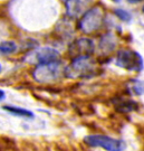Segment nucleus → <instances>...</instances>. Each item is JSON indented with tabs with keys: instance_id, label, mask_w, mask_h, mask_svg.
Instances as JSON below:
<instances>
[{
	"instance_id": "obj_11",
	"label": "nucleus",
	"mask_w": 144,
	"mask_h": 151,
	"mask_svg": "<svg viewBox=\"0 0 144 151\" xmlns=\"http://www.w3.org/2000/svg\"><path fill=\"white\" fill-rule=\"evenodd\" d=\"M4 110L8 111L9 113L14 115H18L21 118H34V113L29 110H26L24 108H18V106H12V105H5Z\"/></svg>"
},
{
	"instance_id": "obj_14",
	"label": "nucleus",
	"mask_w": 144,
	"mask_h": 151,
	"mask_svg": "<svg viewBox=\"0 0 144 151\" xmlns=\"http://www.w3.org/2000/svg\"><path fill=\"white\" fill-rule=\"evenodd\" d=\"M115 15H116L121 20H123V22H130L131 18H132V16L130 15V12L123 10V9H116V10H115Z\"/></svg>"
},
{
	"instance_id": "obj_6",
	"label": "nucleus",
	"mask_w": 144,
	"mask_h": 151,
	"mask_svg": "<svg viewBox=\"0 0 144 151\" xmlns=\"http://www.w3.org/2000/svg\"><path fill=\"white\" fill-rule=\"evenodd\" d=\"M26 60L29 63H34L37 65L48 64V63L57 62L59 60V53L56 49L50 48V47H42L28 54Z\"/></svg>"
},
{
	"instance_id": "obj_12",
	"label": "nucleus",
	"mask_w": 144,
	"mask_h": 151,
	"mask_svg": "<svg viewBox=\"0 0 144 151\" xmlns=\"http://www.w3.org/2000/svg\"><path fill=\"white\" fill-rule=\"evenodd\" d=\"M17 50V46L14 42H2L0 43V53L1 54H12Z\"/></svg>"
},
{
	"instance_id": "obj_1",
	"label": "nucleus",
	"mask_w": 144,
	"mask_h": 151,
	"mask_svg": "<svg viewBox=\"0 0 144 151\" xmlns=\"http://www.w3.org/2000/svg\"><path fill=\"white\" fill-rule=\"evenodd\" d=\"M96 72V63L91 56L74 58L66 68L65 76L68 78H86L94 75Z\"/></svg>"
},
{
	"instance_id": "obj_9",
	"label": "nucleus",
	"mask_w": 144,
	"mask_h": 151,
	"mask_svg": "<svg viewBox=\"0 0 144 151\" xmlns=\"http://www.w3.org/2000/svg\"><path fill=\"white\" fill-rule=\"evenodd\" d=\"M115 109L117 110L118 112L128 113V112L136 110L138 109V104H136V102L132 101V100L120 99V100H116V102H115Z\"/></svg>"
},
{
	"instance_id": "obj_20",
	"label": "nucleus",
	"mask_w": 144,
	"mask_h": 151,
	"mask_svg": "<svg viewBox=\"0 0 144 151\" xmlns=\"http://www.w3.org/2000/svg\"><path fill=\"white\" fill-rule=\"evenodd\" d=\"M65 1H67V0H65Z\"/></svg>"
},
{
	"instance_id": "obj_18",
	"label": "nucleus",
	"mask_w": 144,
	"mask_h": 151,
	"mask_svg": "<svg viewBox=\"0 0 144 151\" xmlns=\"http://www.w3.org/2000/svg\"><path fill=\"white\" fill-rule=\"evenodd\" d=\"M0 72H1V65H0Z\"/></svg>"
},
{
	"instance_id": "obj_4",
	"label": "nucleus",
	"mask_w": 144,
	"mask_h": 151,
	"mask_svg": "<svg viewBox=\"0 0 144 151\" xmlns=\"http://www.w3.org/2000/svg\"><path fill=\"white\" fill-rule=\"evenodd\" d=\"M115 64L121 68L131 72H141L144 67L141 55L132 49H121L116 55Z\"/></svg>"
},
{
	"instance_id": "obj_8",
	"label": "nucleus",
	"mask_w": 144,
	"mask_h": 151,
	"mask_svg": "<svg viewBox=\"0 0 144 151\" xmlns=\"http://www.w3.org/2000/svg\"><path fill=\"white\" fill-rule=\"evenodd\" d=\"M91 0H67L66 1V11L67 15L72 18L83 16L88 10Z\"/></svg>"
},
{
	"instance_id": "obj_13",
	"label": "nucleus",
	"mask_w": 144,
	"mask_h": 151,
	"mask_svg": "<svg viewBox=\"0 0 144 151\" xmlns=\"http://www.w3.org/2000/svg\"><path fill=\"white\" fill-rule=\"evenodd\" d=\"M114 45H115V42H114V37L112 35H106L105 37H103L101 42V48L104 49L105 52H110L114 48Z\"/></svg>"
},
{
	"instance_id": "obj_10",
	"label": "nucleus",
	"mask_w": 144,
	"mask_h": 151,
	"mask_svg": "<svg viewBox=\"0 0 144 151\" xmlns=\"http://www.w3.org/2000/svg\"><path fill=\"white\" fill-rule=\"evenodd\" d=\"M128 91L132 95H143L144 94V81L131 80L128 83Z\"/></svg>"
},
{
	"instance_id": "obj_16",
	"label": "nucleus",
	"mask_w": 144,
	"mask_h": 151,
	"mask_svg": "<svg viewBox=\"0 0 144 151\" xmlns=\"http://www.w3.org/2000/svg\"><path fill=\"white\" fill-rule=\"evenodd\" d=\"M128 2L131 4H136V2H140V1H143V0H128Z\"/></svg>"
},
{
	"instance_id": "obj_19",
	"label": "nucleus",
	"mask_w": 144,
	"mask_h": 151,
	"mask_svg": "<svg viewBox=\"0 0 144 151\" xmlns=\"http://www.w3.org/2000/svg\"><path fill=\"white\" fill-rule=\"evenodd\" d=\"M142 10H143V12H144V6H143V9H142Z\"/></svg>"
},
{
	"instance_id": "obj_17",
	"label": "nucleus",
	"mask_w": 144,
	"mask_h": 151,
	"mask_svg": "<svg viewBox=\"0 0 144 151\" xmlns=\"http://www.w3.org/2000/svg\"><path fill=\"white\" fill-rule=\"evenodd\" d=\"M113 1H120V0H113Z\"/></svg>"
},
{
	"instance_id": "obj_5",
	"label": "nucleus",
	"mask_w": 144,
	"mask_h": 151,
	"mask_svg": "<svg viewBox=\"0 0 144 151\" xmlns=\"http://www.w3.org/2000/svg\"><path fill=\"white\" fill-rule=\"evenodd\" d=\"M85 142L91 147H100L106 151H123L125 149V142L114 139L107 135L93 134L85 138Z\"/></svg>"
},
{
	"instance_id": "obj_7",
	"label": "nucleus",
	"mask_w": 144,
	"mask_h": 151,
	"mask_svg": "<svg viewBox=\"0 0 144 151\" xmlns=\"http://www.w3.org/2000/svg\"><path fill=\"white\" fill-rule=\"evenodd\" d=\"M94 43L88 38H78L69 46V54L74 58L87 57L94 53Z\"/></svg>"
},
{
	"instance_id": "obj_15",
	"label": "nucleus",
	"mask_w": 144,
	"mask_h": 151,
	"mask_svg": "<svg viewBox=\"0 0 144 151\" xmlns=\"http://www.w3.org/2000/svg\"><path fill=\"white\" fill-rule=\"evenodd\" d=\"M4 99H5V92L2 90H0V101H2Z\"/></svg>"
},
{
	"instance_id": "obj_2",
	"label": "nucleus",
	"mask_w": 144,
	"mask_h": 151,
	"mask_svg": "<svg viewBox=\"0 0 144 151\" xmlns=\"http://www.w3.org/2000/svg\"><path fill=\"white\" fill-rule=\"evenodd\" d=\"M63 75H65V70L59 60L37 65L32 72L34 78L39 83H53L58 81Z\"/></svg>"
},
{
	"instance_id": "obj_3",
	"label": "nucleus",
	"mask_w": 144,
	"mask_h": 151,
	"mask_svg": "<svg viewBox=\"0 0 144 151\" xmlns=\"http://www.w3.org/2000/svg\"><path fill=\"white\" fill-rule=\"evenodd\" d=\"M104 22V11L100 6H95L86 11L80 20V29L85 34H92L101 28Z\"/></svg>"
}]
</instances>
